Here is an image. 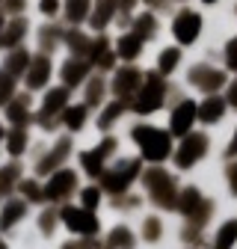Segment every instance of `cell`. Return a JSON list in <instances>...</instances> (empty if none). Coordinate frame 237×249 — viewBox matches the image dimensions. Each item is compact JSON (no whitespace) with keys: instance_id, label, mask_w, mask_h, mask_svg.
Returning <instances> with one entry per match:
<instances>
[{"instance_id":"6da1fadb","label":"cell","mask_w":237,"mask_h":249,"mask_svg":"<svg viewBox=\"0 0 237 249\" xmlns=\"http://www.w3.org/2000/svg\"><path fill=\"white\" fill-rule=\"evenodd\" d=\"M134 140L142 148V158L145 160H154V163H160L166 154L172 151V137L166 131L152 128V124H136V128H134Z\"/></svg>"},{"instance_id":"7a4b0ae2","label":"cell","mask_w":237,"mask_h":249,"mask_svg":"<svg viewBox=\"0 0 237 249\" xmlns=\"http://www.w3.org/2000/svg\"><path fill=\"white\" fill-rule=\"evenodd\" d=\"M142 89L136 92V98L131 101V107L136 113H154L160 104H163V95H166V80L160 71H148L142 74Z\"/></svg>"},{"instance_id":"3957f363","label":"cell","mask_w":237,"mask_h":249,"mask_svg":"<svg viewBox=\"0 0 237 249\" xmlns=\"http://www.w3.org/2000/svg\"><path fill=\"white\" fill-rule=\"evenodd\" d=\"M142 184L148 187V193H152V202L157 208H175V181L163 172V169H148L142 172Z\"/></svg>"},{"instance_id":"277c9868","label":"cell","mask_w":237,"mask_h":249,"mask_svg":"<svg viewBox=\"0 0 237 249\" xmlns=\"http://www.w3.org/2000/svg\"><path fill=\"white\" fill-rule=\"evenodd\" d=\"M139 175V160H122L116 169H104L101 172V184H104V190L107 193H116V196H122L128 190V184Z\"/></svg>"},{"instance_id":"5b68a950","label":"cell","mask_w":237,"mask_h":249,"mask_svg":"<svg viewBox=\"0 0 237 249\" xmlns=\"http://www.w3.org/2000/svg\"><path fill=\"white\" fill-rule=\"evenodd\" d=\"M207 151V137L204 134H184V142H181V148H178V154H175V163L181 166V169H187V166H193L202 154Z\"/></svg>"},{"instance_id":"8992f818","label":"cell","mask_w":237,"mask_h":249,"mask_svg":"<svg viewBox=\"0 0 237 249\" xmlns=\"http://www.w3.org/2000/svg\"><path fill=\"white\" fill-rule=\"evenodd\" d=\"M63 223L71 229V231H80V234H98V220H95V213L89 211V208H63Z\"/></svg>"},{"instance_id":"52a82bcc","label":"cell","mask_w":237,"mask_h":249,"mask_svg":"<svg viewBox=\"0 0 237 249\" xmlns=\"http://www.w3.org/2000/svg\"><path fill=\"white\" fill-rule=\"evenodd\" d=\"M74 187H77V175L71 169H53V175H51L48 187L42 190V196H48L51 202H63Z\"/></svg>"},{"instance_id":"ba28073f","label":"cell","mask_w":237,"mask_h":249,"mask_svg":"<svg viewBox=\"0 0 237 249\" xmlns=\"http://www.w3.org/2000/svg\"><path fill=\"white\" fill-rule=\"evenodd\" d=\"M199 30H202V18H199V12H190V9L178 12V18L172 24V33L181 45H193L199 39Z\"/></svg>"},{"instance_id":"9c48e42d","label":"cell","mask_w":237,"mask_h":249,"mask_svg":"<svg viewBox=\"0 0 237 249\" xmlns=\"http://www.w3.org/2000/svg\"><path fill=\"white\" fill-rule=\"evenodd\" d=\"M66 101H68V89L63 86V89H51L48 92V98H45V104H42V113H39V124L42 128H56V122H53V116L66 107Z\"/></svg>"},{"instance_id":"30bf717a","label":"cell","mask_w":237,"mask_h":249,"mask_svg":"<svg viewBox=\"0 0 237 249\" xmlns=\"http://www.w3.org/2000/svg\"><path fill=\"white\" fill-rule=\"evenodd\" d=\"M225 80H228V77H225L222 71L211 69V66H193V69H190V83L199 86L202 92H217Z\"/></svg>"},{"instance_id":"8fae6325","label":"cell","mask_w":237,"mask_h":249,"mask_svg":"<svg viewBox=\"0 0 237 249\" xmlns=\"http://www.w3.org/2000/svg\"><path fill=\"white\" fill-rule=\"evenodd\" d=\"M139 83H142V71H136V69H118L116 71V77H113V92L118 98H131L134 92L139 89Z\"/></svg>"},{"instance_id":"7c38bea8","label":"cell","mask_w":237,"mask_h":249,"mask_svg":"<svg viewBox=\"0 0 237 249\" xmlns=\"http://www.w3.org/2000/svg\"><path fill=\"white\" fill-rule=\"evenodd\" d=\"M68 151H71V140L66 137V140H59V142H56V145H53V148L45 154V158L39 160V169H36V172H39V175H48V172H53L59 163H63V160L68 158Z\"/></svg>"},{"instance_id":"4fadbf2b","label":"cell","mask_w":237,"mask_h":249,"mask_svg":"<svg viewBox=\"0 0 237 249\" xmlns=\"http://www.w3.org/2000/svg\"><path fill=\"white\" fill-rule=\"evenodd\" d=\"M27 69H30V71H27V86H30V89H42V86L48 83V77H51V59H48V53L30 59Z\"/></svg>"},{"instance_id":"5bb4252c","label":"cell","mask_w":237,"mask_h":249,"mask_svg":"<svg viewBox=\"0 0 237 249\" xmlns=\"http://www.w3.org/2000/svg\"><path fill=\"white\" fill-rule=\"evenodd\" d=\"M193 119H196V104L193 101H181V104L172 110V134L175 137H184L190 131Z\"/></svg>"},{"instance_id":"9a60e30c","label":"cell","mask_w":237,"mask_h":249,"mask_svg":"<svg viewBox=\"0 0 237 249\" xmlns=\"http://www.w3.org/2000/svg\"><path fill=\"white\" fill-rule=\"evenodd\" d=\"M222 113H225V101L222 98H207L202 107H196V116L204 122V124H214V122H220L222 119Z\"/></svg>"},{"instance_id":"2e32d148","label":"cell","mask_w":237,"mask_h":249,"mask_svg":"<svg viewBox=\"0 0 237 249\" xmlns=\"http://www.w3.org/2000/svg\"><path fill=\"white\" fill-rule=\"evenodd\" d=\"M113 56H116V53L110 51V42H107L104 36H98V42L89 45V59L98 62L101 69H110V66H113Z\"/></svg>"},{"instance_id":"e0dca14e","label":"cell","mask_w":237,"mask_h":249,"mask_svg":"<svg viewBox=\"0 0 237 249\" xmlns=\"http://www.w3.org/2000/svg\"><path fill=\"white\" fill-rule=\"evenodd\" d=\"M27 213V202H21V199H12L6 208H3V213H0V229H12L21 216Z\"/></svg>"},{"instance_id":"ac0fdd59","label":"cell","mask_w":237,"mask_h":249,"mask_svg":"<svg viewBox=\"0 0 237 249\" xmlns=\"http://www.w3.org/2000/svg\"><path fill=\"white\" fill-rule=\"evenodd\" d=\"M6 104H9V107H6L9 122H15V128H27V122H30L27 104H30V98L24 95V98H18V101H6Z\"/></svg>"},{"instance_id":"d6986e66","label":"cell","mask_w":237,"mask_h":249,"mask_svg":"<svg viewBox=\"0 0 237 249\" xmlns=\"http://www.w3.org/2000/svg\"><path fill=\"white\" fill-rule=\"evenodd\" d=\"M83 77H86V62L83 59H68L63 66V83L66 86H77V83H83Z\"/></svg>"},{"instance_id":"ffe728a7","label":"cell","mask_w":237,"mask_h":249,"mask_svg":"<svg viewBox=\"0 0 237 249\" xmlns=\"http://www.w3.org/2000/svg\"><path fill=\"white\" fill-rule=\"evenodd\" d=\"M27 66H30V53H27L24 48H15V51L9 53V59H6V74L18 77V74H24Z\"/></svg>"},{"instance_id":"44dd1931","label":"cell","mask_w":237,"mask_h":249,"mask_svg":"<svg viewBox=\"0 0 237 249\" xmlns=\"http://www.w3.org/2000/svg\"><path fill=\"white\" fill-rule=\"evenodd\" d=\"M24 33H27V21L24 18H15L12 24H9V30L3 36H0V45H6V48H15L21 39H24Z\"/></svg>"},{"instance_id":"7402d4cb","label":"cell","mask_w":237,"mask_h":249,"mask_svg":"<svg viewBox=\"0 0 237 249\" xmlns=\"http://www.w3.org/2000/svg\"><path fill=\"white\" fill-rule=\"evenodd\" d=\"M142 51V39L136 36V33H131V36H122V39H118V56H122V59H134L136 53Z\"/></svg>"},{"instance_id":"603a6c76","label":"cell","mask_w":237,"mask_h":249,"mask_svg":"<svg viewBox=\"0 0 237 249\" xmlns=\"http://www.w3.org/2000/svg\"><path fill=\"white\" fill-rule=\"evenodd\" d=\"M86 104H80V107H63V122L68 124L71 131H80L83 128V122H86Z\"/></svg>"},{"instance_id":"cb8c5ba5","label":"cell","mask_w":237,"mask_h":249,"mask_svg":"<svg viewBox=\"0 0 237 249\" xmlns=\"http://www.w3.org/2000/svg\"><path fill=\"white\" fill-rule=\"evenodd\" d=\"M80 163H83V169L89 172V175H101L104 172V154L95 148V151H83L80 154Z\"/></svg>"},{"instance_id":"d4e9b609","label":"cell","mask_w":237,"mask_h":249,"mask_svg":"<svg viewBox=\"0 0 237 249\" xmlns=\"http://www.w3.org/2000/svg\"><path fill=\"white\" fill-rule=\"evenodd\" d=\"M110 249H134V234H131V229H125V226H118V229H113L110 231Z\"/></svg>"},{"instance_id":"484cf974","label":"cell","mask_w":237,"mask_h":249,"mask_svg":"<svg viewBox=\"0 0 237 249\" xmlns=\"http://www.w3.org/2000/svg\"><path fill=\"white\" fill-rule=\"evenodd\" d=\"M154 27H157V21H154V15H139V18H134V33L145 42L148 36H154Z\"/></svg>"},{"instance_id":"4316f807","label":"cell","mask_w":237,"mask_h":249,"mask_svg":"<svg viewBox=\"0 0 237 249\" xmlns=\"http://www.w3.org/2000/svg\"><path fill=\"white\" fill-rule=\"evenodd\" d=\"M207 213H214V205L202 199V202H199V205H196V208H193V211L187 213V220H190V223H193L196 229H202V226L207 223Z\"/></svg>"},{"instance_id":"83f0119b","label":"cell","mask_w":237,"mask_h":249,"mask_svg":"<svg viewBox=\"0 0 237 249\" xmlns=\"http://www.w3.org/2000/svg\"><path fill=\"white\" fill-rule=\"evenodd\" d=\"M6 148H9V154H24V148H27V131L24 128H15V131H9V137H6Z\"/></svg>"},{"instance_id":"f1b7e54d","label":"cell","mask_w":237,"mask_h":249,"mask_svg":"<svg viewBox=\"0 0 237 249\" xmlns=\"http://www.w3.org/2000/svg\"><path fill=\"white\" fill-rule=\"evenodd\" d=\"M86 12H89V0H68L66 3V15L71 24H80L86 18Z\"/></svg>"},{"instance_id":"f546056e","label":"cell","mask_w":237,"mask_h":249,"mask_svg":"<svg viewBox=\"0 0 237 249\" xmlns=\"http://www.w3.org/2000/svg\"><path fill=\"white\" fill-rule=\"evenodd\" d=\"M234 234H237V223L231 220V223H225V226L220 229V234H217V240H214V249H231Z\"/></svg>"},{"instance_id":"4dcf8cb0","label":"cell","mask_w":237,"mask_h":249,"mask_svg":"<svg viewBox=\"0 0 237 249\" xmlns=\"http://www.w3.org/2000/svg\"><path fill=\"white\" fill-rule=\"evenodd\" d=\"M178 59H181V51H178V48H166V51L160 53V59H157L160 74H169V71L178 66Z\"/></svg>"},{"instance_id":"1f68e13d","label":"cell","mask_w":237,"mask_h":249,"mask_svg":"<svg viewBox=\"0 0 237 249\" xmlns=\"http://www.w3.org/2000/svg\"><path fill=\"white\" fill-rule=\"evenodd\" d=\"M18 175H21V166L18 163H9V166L0 169V193H9V187L18 181Z\"/></svg>"},{"instance_id":"d6a6232c","label":"cell","mask_w":237,"mask_h":249,"mask_svg":"<svg viewBox=\"0 0 237 249\" xmlns=\"http://www.w3.org/2000/svg\"><path fill=\"white\" fill-rule=\"evenodd\" d=\"M199 202H202L199 190H196V187H190V190H184V193H181V199H175V208H181L184 213H190V211H193Z\"/></svg>"},{"instance_id":"836d02e7","label":"cell","mask_w":237,"mask_h":249,"mask_svg":"<svg viewBox=\"0 0 237 249\" xmlns=\"http://www.w3.org/2000/svg\"><path fill=\"white\" fill-rule=\"evenodd\" d=\"M122 113H125V104H122V101H113V104H110V107H107V110L101 113L98 124H101V128L107 131V128H110V124H113V122H116L118 116H122Z\"/></svg>"},{"instance_id":"e575fe53","label":"cell","mask_w":237,"mask_h":249,"mask_svg":"<svg viewBox=\"0 0 237 249\" xmlns=\"http://www.w3.org/2000/svg\"><path fill=\"white\" fill-rule=\"evenodd\" d=\"M113 9H116V3H113V0H101V3H98V9H95V15H92V27H104V24L110 21Z\"/></svg>"},{"instance_id":"d590c367","label":"cell","mask_w":237,"mask_h":249,"mask_svg":"<svg viewBox=\"0 0 237 249\" xmlns=\"http://www.w3.org/2000/svg\"><path fill=\"white\" fill-rule=\"evenodd\" d=\"M101 95H104V80H101V77H95L92 83H89V92H86V107L101 104Z\"/></svg>"},{"instance_id":"8d00e7d4","label":"cell","mask_w":237,"mask_h":249,"mask_svg":"<svg viewBox=\"0 0 237 249\" xmlns=\"http://www.w3.org/2000/svg\"><path fill=\"white\" fill-rule=\"evenodd\" d=\"M157 237H160V220H157V216H148V220L142 223V240L154 243Z\"/></svg>"},{"instance_id":"74e56055","label":"cell","mask_w":237,"mask_h":249,"mask_svg":"<svg viewBox=\"0 0 237 249\" xmlns=\"http://www.w3.org/2000/svg\"><path fill=\"white\" fill-rule=\"evenodd\" d=\"M12 92H15V77L12 74H0V104L12 101Z\"/></svg>"},{"instance_id":"f35d334b","label":"cell","mask_w":237,"mask_h":249,"mask_svg":"<svg viewBox=\"0 0 237 249\" xmlns=\"http://www.w3.org/2000/svg\"><path fill=\"white\" fill-rule=\"evenodd\" d=\"M21 193L27 196V202H42L45 196H42V187L36 184V181H21Z\"/></svg>"},{"instance_id":"ab89813d","label":"cell","mask_w":237,"mask_h":249,"mask_svg":"<svg viewBox=\"0 0 237 249\" xmlns=\"http://www.w3.org/2000/svg\"><path fill=\"white\" fill-rule=\"evenodd\" d=\"M68 45L74 48V56H83L89 51V39L83 33H77V30H74V33H68Z\"/></svg>"},{"instance_id":"60d3db41","label":"cell","mask_w":237,"mask_h":249,"mask_svg":"<svg viewBox=\"0 0 237 249\" xmlns=\"http://www.w3.org/2000/svg\"><path fill=\"white\" fill-rule=\"evenodd\" d=\"M98 202H101V190L98 187H86L83 190V208L92 211V208H98Z\"/></svg>"},{"instance_id":"b9f144b4","label":"cell","mask_w":237,"mask_h":249,"mask_svg":"<svg viewBox=\"0 0 237 249\" xmlns=\"http://www.w3.org/2000/svg\"><path fill=\"white\" fill-rule=\"evenodd\" d=\"M53 226H56V213H53V211H45V213L39 216V229H42L45 234H51Z\"/></svg>"},{"instance_id":"7bdbcfd3","label":"cell","mask_w":237,"mask_h":249,"mask_svg":"<svg viewBox=\"0 0 237 249\" xmlns=\"http://www.w3.org/2000/svg\"><path fill=\"white\" fill-rule=\"evenodd\" d=\"M56 39H59L56 27H51V30H42V51H51V48L56 45Z\"/></svg>"},{"instance_id":"ee69618b","label":"cell","mask_w":237,"mask_h":249,"mask_svg":"<svg viewBox=\"0 0 237 249\" xmlns=\"http://www.w3.org/2000/svg\"><path fill=\"white\" fill-rule=\"evenodd\" d=\"M24 9V0H6V12H12V15H18Z\"/></svg>"},{"instance_id":"f6af8a7d","label":"cell","mask_w":237,"mask_h":249,"mask_svg":"<svg viewBox=\"0 0 237 249\" xmlns=\"http://www.w3.org/2000/svg\"><path fill=\"white\" fill-rule=\"evenodd\" d=\"M42 12L45 15H53L56 12V0H42Z\"/></svg>"},{"instance_id":"bcb514c9","label":"cell","mask_w":237,"mask_h":249,"mask_svg":"<svg viewBox=\"0 0 237 249\" xmlns=\"http://www.w3.org/2000/svg\"><path fill=\"white\" fill-rule=\"evenodd\" d=\"M234 48H237L234 42H228V48H225V51H228V53H225V56H228V69H234V66H237V59H234Z\"/></svg>"},{"instance_id":"7dc6e473","label":"cell","mask_w":237,"mask_h":249,"mask_svg":"<svg viewBox=\"0 0 237 249\" xmlns=\"http://www.w3.org/2000/svg\"><path fill=\"white\" fill-rule=\"evenodd\" d=\"M228 104H237V83H231L228 86V98H225Z\"/></svg>"},{"instance_id":"c3c4849f","label":"cell","mask_w":237,"mask_h":249,"mask_svg":"<svg viewBox=\"0 0 237 249\" xmlns=\"http://www.w3.org/2000/svg\"><path fill=\"white\" fill-rule=\"evenodd\" d=\"M92 243L95 240H89V243H66L63 249H92Z\"/></svg>"},{"instance_id":"681fc988","label":"cell","mask_w":237,"mask_h":249,"mask_svg":"<svg viewBox=\"0 0 237 249\" xmlns=\"http://www.w3.org/2000/svg\"><path fill=\"white\" fill-rule=\"evenodd\" d=\"M0 249H6V243H3V240H0Z\"/></svg>"},{"instance_id":"f907efd6","label":"cell","mask_w":237,"mask_h":249,"mask_svg":"<svg viewBox=\"0 0 237 249\" xmlns=\"http://www.w3.org/2000/svg\"><path fill=\"white\" fill-rule=\"evenodd\" d=\"M204 3H214V0H204Z\"/></svg>"},{"instance_id":"816d5d0a","label":"cell","mask_w":237,"mask_h":249,"mask_svg":"<svg viewBox=\"0 0 237 249\" xmlns=\"http://www.w3.org/2000/svg\"><path fill=\"white\" fill-rule=\"evenodd\" d=\"M0 137H3V131H0Z\"/></svg>"}]
</instances>
